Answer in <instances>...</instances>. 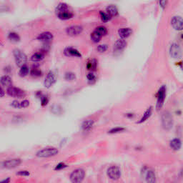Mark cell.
I'll list each match as a JSON object with an SVG mask.
<instances>
[{"label": "cell", "mask_w": 183, "mask_h": 183, "mask_svg": "<svg viewBox=\"0 0 183 183\" xmlns=\"http://www.w3.org/2000/svg\"><path fill=\"white\" fill-rule=\"evenodd\" d=\"M13 54L17 66L21 67L23 65H26L27 62V57L22 50L19 49H15L13 50Z\"/></svg>", "instance_id": "6da1fadb"}, {"label": "cell", "mask_w": 183, "mask_h": 183, "mask_svg": "<svg viewBox=\"0 0 183 183\" xmlns=\"http://www.w3.org/2000/svg\"><path fill=\"white\" fill-rule=\"evenodd\" d=\"M59 153V150L56 148H44L37 153V156L40 158H47V157H54Z\"/></svg>", "instance_id": "7a4b0ae2"}, {"label": "cell", "mask_w": 183, "mask_h": 183, "mask_svg": "<svg viewBox=\"0 0 183 183\" xmlns=\"http://www.w3.org/2000/svg\"><path fill=\"white\" fill-rule=\"evenodd\" d=\"M84 176H85V172L82 169H77L70 175V180L74 183L81 182L84 180Z\"/></svg>", "instance_id": "3957f363"}, {"label": "cell", "mask_w": 183, "mask_h": 183, "mask_svg": "<svg viewBox=\"0 0 183 183\" xmlns=\"http://www.w3.org/2000/svg\"><path fill=\"white\" fill-rule=\"evenodd\" d=\"M7 93L9 96L17 98L24 97L25 95H26V93H25L24 90H21V89L18 88V87H13V86L7 87Z\"/></svg>", "instance_id": "277c9868"}, {"label": "cell", "mask_w": 183, "mask_h": 183, "mask_svg": "<svg viewBox=\"0 0 183 183\" xmlns=\"http://www.w3.org/2000/svg\"><path fill=\"white\" fill-rule=\"evenodd\" d=\"M162 127L166 130L171 129L173 126V118L169 112H165L162 116Z\"/></svg>", "instance_id": "5b68a950"}, {"label": "cell", "mask_w": 183, "mask_h": 183, "mask_svg": "<svg viewBox=\"0 0 183 183\" xmlns=\"http://www.w3.org/2000/svg\"><path fill=\"white\" fill-rule=\"evenodd\" d=\"M157 109H159L162 107L165 102V97H166V87L165 86H162L159 88L158 93H157Z\"/></svg>", "instance_id": "8992f818"}, {"label": "cell", "mask_w": 183, "mask_h": 183, "mask_svg": "<svg viewBox=\"0 0 183 183\" xmlns=\"http://www.w3.org/2000/svg\"><path fill=\"white\" fill-rule=\"evenodd\" d=\"M107 175L110 179L117 180L121 176V171L118 167L112 166L107 170Z\"/></svg>", "instance_id": "52a82bcc"}, {"label": "cell", "mask_w": 183, "mask_h": 183, "mask_svg": "<svg viewBox=\"0 0 183 183\" xmlns=\"http://www.w3.org/2000/svg\"><path fill=\"white\" fill-rule=\"evenodd\" d=\"M83 31V28L82 26H79V25H74V26H71L70 27L67 28L66 32L69 36L71 37H74V36H77L80 34Z\"/></svg>", "instance_id": "ba28073f"}, {"label": "cell", "mask_w": 183, "mask_h": 183, "mask_svg": "<svg viewBox=\"0 0 183 183\" xmlns=\"http://www.w3.org/2000/svg\"><path fill=\"white\" fill-rule=\"evenodd\" d=\"M170 56L173 58H179L182 54V50L178 44L173 43L170 48Z\"/></svg>", "instance_id": "9c48e42d"}, {"label": "cell", "mask_w": 183, "mask_h": 183, "mask_svg": "<svg viewBox=\"0 0 183 183\" xmlns=\"http://www.w3.org/2000/svg\"><path fill=\"white\" fill-rule=\"evenodd\" d=\"M171 24L175 30L181 31L183 29V20L180 16L173 17L171 19Z\"/></svg>", "instance_id": "30bf717a"}, {"label": "cell", "mask_w": 183, "mask_h": 183, "mask_svg": "<svg viewBox=\"0 0 183 183\" xmlns=\"http://www.w3.org/2000/svg\"><path fill=\"white\" fill-rule=\"evenodd\" d=\"M22 161L20 159H8L3 162V167H5L7 169H12L15 168L17 166L21 164Z\"/></svg>", "instance_id": "8fae6325"}, {"label": "cell", "mask_w": 183, "mask_h": 183, "mask_svg": "<svg viewBox=\"0 0 183 183\" xmlns=\"http://www.w3.org/2000/svg\"><path fill=\"white\" fill-rule=\"evenodd\" d=\"M55 76L54 74L51 71H50L48 72L46 78L45 79V82H44V85L46 88H50L53 84L55 82Z\"/></svg>", "instance_id": "7c38bea8"}, {"label": "cell", "mask_w": 183, "mask_h": 183, "mask_svg": "<svg viewBox=\"0 0 183 183\" xmlns=\"http://www.w3.org/2000/svg\"><path fill=\"white\" fill-rule=\"evenodd\" d=\"M64 54L67 57H81L82 54L77 49L73 47H67L64 50Z\"/></svg>", "instance_id": "4fadbf2b"}, {"label": "cell", "mask_w": 183, "mask_h": 183, "mask_svg": "<svg viewBox=\"0 0 183 183\" xmlns=\"http://www.w3.org/2000/svg\"><path fill=\"white\" fill-rule=\"evenodd\" d=\"M132 33V30L130 28H121L118 30V34L121 39H126L129 37Z\"/></svg>", "instance_id": "5bb4252c"}, {"label": "cell", "mask_w": 183, "mask_h": 183, "mask_svg": "<svg viewBox=\"0 0 183 183\" xmlns=\"http://www.w3.org/2000/svg\"><path fill=\"white\" fill-rule=\"evenodd\" d=\"M127 46V42L125 41V39H120L115 42L114 45V50L115 51H121L124 49Z\"/></svg>", "instance_id": "9a60e30c"}, {"label": "cell", "mask_w": 183, "mask_h": 183, "mask_svg": "<svg viewBox=\"0 0 183 183\" xmlns=\"http://www.w3.org/2000/svg\"><path fill=\"white\" fill-rule=\"evenodd\" d=\"M37 39L40 41H49L53 39V34L52 33L49 32H45L42 33L40 34Z\"/></svg>", "instance_id": "2e32d148"}, {"label": "cell", "mask_w": 183, "mask_h": 183, "mask_svg": "<svg viewBox=\"0 0 183 183\" xmlns=\"http://www.w3.org/2000/svg\"><path fill=\"white\" fill-rule=\"evenodd\" d=\"M45 51H40L39 52L34 53V54H32V57H31V60L34 62H40L42 59L45 58Z\"/></svg>", "instance_id": "e0dca14e"}, {"label": "cell", "mask_w": 183, "mask_h": 183, "mask_svg": "<svg viewBox=\"0 0 183 183\" xmlns=\"http://www.w3.org/2000/svg\"><path fill=\"white\" fill-rule=\"evenodd\" d=\"M0 83L4 87H11L12 86V79L8 75H4L0 78Z\"/></svg>", "instance_id": "ac0fdd59"}, {"label": "cell", "mask_w": 183, "mask_h": 183, "mask_svg": "<svg viewBox=\"0 0 183 183\" xmlns=\"http://www.w3.org/2000/svg\"><path fill=\"white\" fill-rule=\"evenodd\" d=\"M106 12H107L111 17L114 16L115 17L118 15V9H117L116 6L115 5L107 6V7L106 8Z\"/></svg>", "instance_id": "d6986e66"}, {"label": "cell", "mask_w": 183, "mask_h": 183, "mask_svg": "<svg viewBox=\"0 0 183 183\" xmlns=\"http://www.w3.org/2000/svg\"><path fill=\"white\" fill-rule=\"evenodd\" d=\"M182 142L180 139H174L170 142V147L174 150H179L181 148Z\"/></svg>", "instance_id": "ffe728a7"}, {"label": "cell", "mask_w": 183, "mask_h": 183, "mask_svg": "<svg viewBox=\"0 0 183 183\" xmlns=\"http://www.w3.org/2000/svg\"><path fill=\"white\" fill-rule=\"evenodd\" d=\"M57 16L59 19L62 20H68L70 19L73 17V14L71 13L68 11V12H61V13L57 14Z\"/></svg>", "instance_id": "44dd1931"}, {"label": "cell", "mask_w": 183, "mask_h": 183, "mask_svg": "<svg viewBox=\"0 0 183 183\" xmlns=\"http://www.w3.org/2000/svg\"><path fill=\"white\" fill-rule=\"evenodd\" d=\"M94 121L92 120H85L82 125V128L84 131H89L92 129L93 127Z\"/></svg>", "instance_id": "7402d4cb"}, {"label": "cell", "mask_w": 183, "mask_h": 183, "mask_svg": "<svg viewBox=\"0 0 183 183\" xmlns=\"http://www.w3.org/2000/svg\"><path fill=\"white\" fill-rule=\"evenodd\" d=\"M69 9V6L67 5L66 3L61 2L57 5V8H56V12L57 14L61 13V12H68Z\"/></svg>", "instance_id": "603a6c76"}, {"label": "cell", "mask_w": 183, "mask_h": 183, "mask_svg": "<svg viewBox=\"0 0 183 183\" xmlns=\"http://www.w3.org/2000/svg\"><path fill=\"white\" fill-rule=\"evenodd\" d=\"M146 180L148 182H150V183L155 182V181H156L155 175H154V173L152 171V170H150L148 171V173H147V175H146Z\"/></svg>", "instance_id": "cb8c5ba5"}, {"label": "cell", "mask_w": 183, "mask_h": 183, "mask_svg": "<svg viewBox=\"0 0 183 183\" xmlns=\"http://www.w3.org/2000/svg\"><path fill=\"white\" fill-rule=\"evenodd\" d=\"M30 74L32 77H39L42 76V71L40 70V69H39L38 67L33 66L32 69L31 70Z\"/></svg>", "instance_id": "d4e9b609"}, {"label": "cell", "mask_w": 183, "mask_h": 183, "mask_svg": "<svg viewBox=\"0 0 183 183\" xmlns=\"http://www.w3.org/2000/svg\"><path fill=\"white\" fill-rule=\"evenodd\" d=\"M151 115H152V107H150V108H148V109H147L146 112L144 113L143 116H142V118L140 119V120L138 122V123H142V122H145L150 116H151Z\"/></svg>", "instance_id": "484cf974"}, {"label": "cell", "mask_w": 183, "mask_h": 183, "mask_svg": "<svg viewBox=\"0 0 183 183\" xmlns=\"http://www.w3.org/2000/svg\"><path fill=\"white\" fill-rule=\"evenodd\" d=\"M97 61L95 59H93L90 62H88V64L87 65V68L89 70L95 71L97 69Z\"/></svg>", "instance_id": "4316f807"}, {"label": "cell", "mask_w": 183, "mask_h": 183, "mask_svg": "<svg viewBox=\"0 0 183 183\" xmlns=\"http://www.w3.org/2000/svg\"><path fill=\"white\" fill-rule=\"evenodd\" d=\"M29 67H27V65H24L20 67L19 74V76L22 77H26V75L29 74Z\"/></svg>", "instance_id": "83f0119b"}, {"label": "cell", "mask_w": 183, "mask_h": 183, "mask_svg": "<svg viewBox=\"0 0 183 183\" xmlns=\"http://www.w3.org/2000/svg\"><path fill=\"white\" fill-rule=\"evenodd\" d=\"M100 17H101L102 21L104 22H107L109 21L112 18V17L107 13V12H103V11H100Z\"/></svg>", "instance_id": "f1b7e54d"}, {"label": "cell", "mask_w": 183, "mask_h": 183, "mask_svg": "<svg viewBox=\"0 0 183 183\" xmlns=\"http://www.w3.org/2000/svg\"><path fill=\"white\" fill-rule=\"evenodd\" d=\"M8 39L10 41L13 42H18L20 41V37L18 34L15 33V32H11L9 34Z\"/></svg>", "instance_id": "f546056e"}, {"label": "cell", "mask_w": 183, "mask_h": 183, "mask_svg": "<svg viewBox=\"0 0 183 183\" xmlns=\"http://www.w3.org/2000/svg\"><path fill=\"white\" fill-rule=\"evenodd\" d=\"M95 32H97L98 34H100V35L102 36V37L106 35V34H107V28H106L105 26H98V27H97L96 29H95Z\"/></svg>", "instance_id": "4dcf8cb0"}, {"label": "cell", "mask_w": 183, "mask_h": 183, "mask_svg": "<svg viewBox=\"0 0 183 183\" xmlns=\"http://www.w3.org/2000/svg\"><path fill=\"white\" fill-rule=\"evenodd\" d=\"M102 37L100 34H98L97 32H95V30H94V32L91 34V40L94 42H95V43L99 42L100 41V40H101Z\"/></svg>", "instance_id": "1f68e13d"}, {"label": "cell", "mask_w": 183, "mask_h": 183, "mask_svg": "<svg viewBox=\"0 0 183 183\" xmlns=\"http://www.w3.org/2000/svg\"><path fill=\"white\" fill-rule=\"evenodd\" d=\"M65 78L67 81H72L76 78V76H75L74 73L73 72H67L65 74Z\"/></svg>", "instance_id": "d6a6232c"}, {"label": "cell", "mask_w": 183, "mask_h": 183, "mask_svg": "<svg viewBox=\"0 0 183 183\" xmlns=\"http://www.w3.org/2000/svg\"><path fill=\"white\" fill-rule=\"evenodd\" d=\"M108 49V46L107 45H100L97 47V50L99 51L100 53H103L104 51H107V49Z\"/></svg>", "instance_id": "836d02e7"}, {"label": "cell", "mask_w": 183, "mask_h": 183, "mask_svg": "<svg viewBox=\"0 0 183 183\" xmlns=\"http://www.w3.org/2000/svg\"><path fill=\"white\" fill-rule=\"evenodd\" d=\"M125 130V128L123 127H117L113 128L111 130L109 131V133L110 134H115V133H118V132H121L122 131Z\"/></svg>", "instance_id": "e575fe53"}, {"label": "cell", "mask_w": 183, "mask_h": 183, "mask_svg": "<svg viewBox=\"0 0 183 183\" xmlns=\"http://www.w3.org/2000/svg\"><path fill=\"white\" fill-rule=\"evenodd\" d=\"M48 102H49V100L47 97L42 96L41 97V104L42 107H45V106L47 105Z\"/></svg>", "instance_id": "d590c367"}, {"label": "cell", "mask_w": 183, "mask_h": 183, "mask_svg": "<svg viewBox=\"0 0 183 183\" xmlns=\"http://www.w3.org/2000/svg\"><path fill=\"white\" fill-rule=\"evenodd\" d=\"M29 106V102L28 100H25L20 102V108H26Z\"/></svg>", "instance_id": "8d00e7d4"}, {"label": "cell", "mask_w": 183, "mask_h": 183, "mask_svg": "<svg viewBox=\"0 0 183 183\" xmlns=\"http://www.w3.org/2000/svg\"><path fill=\"white\" fill-rule=\"evenodd\" d=\"M17 175H19V176H24V177H27L29 176V173L26 170H21V171H19L17 173Z\"/></svg>", "instance_id": "74e56055"}, {"label": "cell", "mask_w": 183, "mask_h": 183, "mask_svg": "<svg viewBox=\"0 0 183 183\" xmlns=\"http://www.w3.org/2000/svg\"><path fill=\"white\" fill-rule=\"evenodd\" d=\"M87 79H88V80L90 81V82H93V81H95V79H96V77H95V74H94L93 73H92V72L89 73V74H87Z\"/></svg>", "instance_id": "f35d334b"}, {"label": "cell", "mask_w": 183, "mask_h": 183, "mask_svg": "<svg viewBox=\"0 0 183 183\" xmlns=\"http://www.w3.org/2000/svg\"><path fill=\"white\" fill-rule=\"evenodd\" d=\"M167 1H168V0H159V5H160V7L163 9H165V7H167Z\"/></svg>", "instance_id": "ab89813d"}, {"label": "cell", "mask_w": 183, "mask_h": 183, "mask_svg": "<svg viewBox=\"0 0 183 183\" xmlns=\"http://www.w3.org/2000/svg\"><path fill=\"white\" fill-rule=\"evenodd\" d=\"M67 165H65V163H62V162H61V163L58 164V165H57L55 167V169L54 170H62V169H64L65 168V167H67Z\"/></svg>", "instance_id": "60d3db41"}, {"label": "cell", "mask_w": 183, "mask_h": 183, "mask_svg": "<svg viewBox=\"0 0 183 183\" xmlns=\"http://www.w3.org/2000/svg\"><path fill=\"white\" fill-rule=\"evenodd\" d=\"M11 105L13 107H15V108H20V102L17 101V100H14L12 102V104H11Z\"/></svg>", "instance_id": "b9f144b4"}, {"label": "cell", "mask_w": 183, "mask_h": 183, "mask_svg": "<svg viewBox=\"0 0 183 183\" xmlns=\"http://www.w3.org/2000/svg\"><path fill=\"white\" fill-rule=\"evenodd\" d=\"M4 95H5V92H4V90L2 89V87L0 86V98L3 97L4 96Z\"/></svg>", "instance_id": "7bdbcfd3"}, {"label": "cell", "mask_w": 183, "mask_h": 183, "mask_svg": "<svg viewBox=\"0 0 183 183\" xmlns=\"http://www.w3.org/2000/svg\"><path fill=\"white\" fill-rule=\"evenodd\" d=\"M10 182V179H9V178H7V180H2V181H0V182H1V183H7V182Z\"/></svg>", "instance_id": "ee69618b"}]
</instances>
